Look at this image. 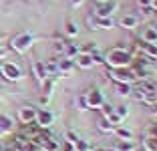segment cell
Segmentation results:
<instances>
[{
	"mask_svg": "<svg viewBox=\"0 0 157 151\" xmlns=\"http://www.w3.org/2000/svg\"><path fill=\"white\" fill-rule=\"evenodd\" d=\"M105 64L109 69H131L133 67V55H131V50L123 45H115L109 48L105 56Z\"/></svg>",
	"mask_w": 157,
	"mask_h": 151,
	"instance_id": "1",
	"label": "cell"
},
{
	"mask_svg": "<svg viewBox=\"0 0 157 151\" xmlns=\"http://www.w3.org/2000/svg\"><path fill=\"white\" fill-rule=\"evenodd\" d=\"M33 42H34L33 32H20V34H16V37L10 41V48L22 55V52H26V50L33 46Z\"/></svg>",
	"mask_w": 157,
	"mask_h": 151,
	"instance_id": "2",
	"label": "cell"
},
{
	"mask_svg": "<svg viewBox=\"0 0 157 151\" xmlns=\"http://www.w3.org/2000/svg\"><path fill=\"white\" fill-rule=\"evenodd\" d=\"M0 75L6 79V81H20L22 79V69H20L16 63H12V60H4V63H0Z\"/></svg>",
	"mask_w": 157,
	"mask_h": 151,
	"instance_id": "3",
	"label": "cell"
},
{
	"mask_svg": "<svg viewBox=\"0 0 157 151\" xmlns=\"http://www.w3.org/2000/svg\"><path fill=\"white\" fill-rule=\"evenodd\" d=\"M109 79L113 83H129V85H135L137 83V77H135L133 69H109Z\"/></svg>",
	"mask_w": 157,
	"mask_h": 151,
	"instance_id": "4",
	"label": "cell"
},
{
	"mask_svg": "<svg viewBox=\"0 0 157 151\" xmlns=\"http://www.w3.org/2000/svg\"><path fill=\"white\" fill-rule=\"evenodd\" d=\"M83 95H85V101H87V107L93 109V111H99L107 103V99H105V95H103L101 89H89V91L83 93Z\"/></svg>",
	"mask_w": 157,
	"mask_h": 151,
	"instance_id": "5",
	"label": "cell"
},
{
	"mask_svg": "<svg viewBox=\"0 0 157 151\" xmlns=\"http://www.w3.org/2000/svg\"><path fill=\"white\" fill-rule=\"evenodd\" d=\"M117 10V2L109 0V2H97L95 4V14L97 18H111V14Z\"/></svg>",
	"mask_w": 157,
	"mask_h": 151,
	"instance_id": "6",
	"label": "cell"
},
{
	"mask_svg": "<svg viewBox=\"0 0 157 151\" xmlns=\"http://www.w3.org/2000/svg\"><path fill=\"white\" fill-rule=\"evenodd\" d=\"M36 107H33V105H22L18 109V121L22 125H30V123H34V119H36Z\"/></svg>",
	"mask_w": 157,
	"mask_h": 151,
	"instance_id": "7",
	"label": "cell"
},
{
	"mask_svg": "<svg viewBox=\"0 0 157 151\" xmlns=\"http://www.w3.org/2000/svg\"><path fill=\"white\" fill-rule=\"evenodd\" d=\"M52 121H55V115L48 109H38L36 111V119H34V125L38 129H51Z\"/></svg>",
	"mask_w": 157,
	"mask_h": 151,
	"instance_id": "8",
	"label": "cell"
},
{
	"mask_svg": "<svg viewBox=\"0 0 157 151\" xmlns=\"http://www.w3.org/2000/svg\"><path fill=\"white\" fill-rule=\"evenodd\" d=\"M127 115H129V107H127V105H119V107H115V109H113V113L109 115L107 119L111 121V125L119 127V125L127 119Z\"/></svg>",
	"mask_w": 157,
	"mask_h": 151,
	"instance_id": "9",
	"label": "cell"
},
{
	"mask_svg": "<svg viewBox=\"0 0 157 151\" xmlns=\"http://www.w3.org/2000/svg\"><path fill=\"white\" fill-rule=\"evenodd\" d=\"M33 75H34V79H36L40 85L48 79V73H46L44 63H42V60H33Z\"/></svg>",
	"mask_w": 157,
	"mask_h": 151,
	"instance_id": "10",
	"label": "cell"
},
{
	"mask_svg": "<svg viewBox=\"0 0 157 151\" xmlns=\"http://www.w3.org/2000/svg\"><path fill=\"white\" fill-rule=\"evenodd\" d=\"M119 26L125 28V30H133V28L139 26V18L135 14H125V16L119 18Z\"/></svg>",
	"mask_w": 157,
	"mask_h": 151,
	"instance_id": "11",
	"label": "cell"
},
{
	"mask_svg": "<svg viewBox=\"0 0 157 151\" xmlns=\"http://www.w3.org/2000/svg\"><path fill=\"white\" fill-rule=\"evenodd\" d=\"M141 42L147 45H157V26H147L141 32Z\"/></svg>",
	"mask_w": 157,
	"mask_h": 151,
	"instance_id": "12",
	"label": "cell"
},
{
	"mask_svg": "<svg viewBox=\"0 0 157 151\" xmlns=\"http://www.w3.org/2000/svg\"><path fill=\"white\" fill-rule=\"evenodd\" d=\"M91 26H93V30H111L115 26V20L113 18H97L95 22L91 20Z\"/></svg>",
	"mask_w": 157,
	"mask_h": 151,
	"instance_id": "13",
	"label": "cell"
},
{
	"mask_svg": "<svg viewBox=\"0 0 157 151\" xmlns=\"http://www.w3.org/2000/svg\"><path fill=\"white\" fill-rule=\"evenodd\" d=\"M75 64L78 69H93L95 67V59H93V55H78L75 59Z\"/></svg>",
	"mask_w": 157,
	"mask_h": 151,
	"instance_id": "14",
	"label": "cell"
},
{
	"mask_svg": "<svg viewBox=\"0 0 157 151\" xmlns=\"http://www.w3.org/2000/svg\"><path fill=\"white\" fill-rule=\"evenodd\" d=\"M40 147H42V151H59V149H60V143L56 141L52 135H46V137L42 139Z\"/></svg>",
	"mask_w": 157,
	"mask_h": 151,
	"instance_id": "15",
	"label": "cell"
},
{
	"mask_svg": "<svg viewBox=\"0 0 157 151\" xmlns=\"http://www.w3.org/2000/svg\"><path fill=\"white\" fill-rule=\"evenodd\" d=\"M59 69H60V75H71L75 69H77V64H75V60L63 56V59L59 60Z\"/></svg>",
	"mask_w": 157,
	"mask_h": 151,
	"instance_id": "16",
	"label": "cell"
},
{
	"mask_svg": "<svg viewBox=\"0 0 157 151\" xmlns=\"http://www.w3.org/2000/svg\"><path fill=\"white\" fill-rule=\"evenodd\" d=\"M141 103H143V105H147V107L157 105V93H155V89L143 91V95H141Z\"/></svg>",
	"mask_w": 157,
	"mask_h": 151,
	"instance_id": "17",
	"label": "cell"
},
{
	"mask_svg": "<svg viewBox=\"0 0 157 151\" xmlns=\"http://www.w3.org/2000/svg\"><path fill=\"white\" fill-rule=\"evenodd\" d=\"M117 135V139H123V141H131V139L135 137V133L131 131V129L123 127V125H119V127H115V131H113Z\"/></svg>",
	"mask_w": 157,
	"mask_h": 151,
	"instance_id": "18",
	"label": "cell"
},
{
	"mask_svg": "<svg viewBox=\"0 0 157 151\" xmlns=\"http://www.w3.org/2000/svg\"><path fill=\"white\" fill-rule=\"evenodd\" d=\"M115 151H137L139 147H137V143L131 139V141H123V139H119V141L115 143Z\"/></svg>",
	"mask_w": 157,
	"mask_h": 151,
	"instance_id": "19",
	"label": "cell"
},
{
	"mask_svg": "<svg viewBox=\"0 0 157 151\" xmlns=\"http://www.w3.org/2000/svg\"><path fill=\"white\" fill-rule=\"evenodd\" d=\"M99 52V45L97 42H85L78 45V55H97Z\"/></svg>",
	"mask_w": 157,
	"mask_h": 151,
	"instance_id": "20",
	"label": "cell"
},
{
	"mask_svg": "<svg viewBox=\"0 0 157 151\" xmlns=\"http://www.w3.org/2000/svg\"><path fill=\"white\" fill-rule=\"evenodd\" d=\"M97 129L101 133H109V135H113V131H115V125H111V121L107 119V117H101V119L97 121Z\"/></svg>",
	"mask_w": 157,
	"mask_h": 151,
	"instance_id": "21",
	"label": "cell"
},
{
	"mask_svg": "<svg viewBox=\"0 0 157 151\" xmlns=\"http://www.w3.org/2000/svg\"><path fill=\"white\" fill-rule=\"evenodd\" d=\"M12 125H14L12 117L0 113V133H12Z\"/></svg>",
	"mask_w": 157,
	"mask_h": 151,
	"instance_id": "22",
	"label": "cell"
},
{
	"mask_svg": "<svg viewBox=\"0 0 157 151\" xmlns=\"http://www.w3.org/2000/svg\"><path fill=\"white\" fill-rule=\"evenodd\" d=\"M44 69L48 73V77H59L60 69H59V59H52V60H46L44 63Z\"/></svg>",
	"mask_w": 157,
	"mask_h": 151,
	"instance_id": "23",
	"label": "cell"
},
{
	"mask_svg": "<svg viewBox=\"0 0 157 151\" xmlns=\"http://www.w3.org/2000/svg\"><path fill=\"white\" fill-rule=\"evenodd\" d=\"M115 93L121 97H129L133 93V85H129V83H115Z\"/></svg>",
	"mask_w": 157,
	"mask_h": 151,
	"instance_id": "24",
	"label": "cell"
},
{
	"mask_svg": "<svg viewBox=\"0 0 157 151\" xmlns=\"http://www.w3.org/2000/svg\"><path fill=\"white\" fill-rule=\"evenodd\" d=\"M65 34L69 38L78 37V26H77V22H75V20H67V22H65Z\"/></svg>",
	"mask_w": 157,
	"mask_h": 151,
	"instance_id": "25",
	"label": "cell"
},
{
	"mask_svg": "<svg viewBox=\"0 0 157 151\" xmlns=\"http://www.w3.org/2000/svg\"><path fill=\"white\" fill-rule=\"evenodd\" d=\"M63 56L65 59H71V60H75L78 56V46L77 45H71V42H67V46H65V52H63Z\"/></svg>",
	"mask_w": 157,
	"mask_h": 151,
	"instance_id": "26",
	"label": "cell"
},
{
	"mask_svg": "<svg viewBox=\"0 0 157 151\" xmlns=\"http://www.w3.org/2000/svg\"><path fill=\"white\" fill-rule=\"evenodd\" d=\"M143 149L145 151H157V135H147L143 139Z\"/></svg>",
	"mask_w": 157,
	"mask_h": 151,
	"instance_id": "27",
	"label": "cell"
},
{
	"mask_svg": "<svg viewBox=\"0 0 157 151\" xmlns=\"http://www.w3.org/2000/svg\"><path fill=\"white\" fill-rule=\"evenodd\" d=\"M73 145H75V151H87L89 147H91V145H89V141H85V139H77Z\"/></svg>",
	"mask_w": 157,
	"mask_h": 151,
	"instance_id": "28",
	"label": "cell"
},
{
	"mask_svg": "<svg viewBox=\"0 0 157 151\" xmlns=\"http://www.w3.org/2000/svg\"><path fill=\"white\" fill-rule=\"evenodd\" d=\"M65 46H67V42L65 41H56L55 42V46H52V50H55V55H60V56H63V52H65Z\"/></svg>",
	"mask_w": 157,
	"mask_h": 151,
	"instance_id": "29",
	"label": "cell"
},
{
	"mask_svg": "<svg viewBox=\"0 0 157 151\" xmlns=\"http://www.w3.org/2000/svg\"><path fill=\"white\" fill-rule=\"evenodd\" d=\"M77 139H78V135H77L75 131H71V129H69V131L65 133V141H69V143H75Z\"/></svg>",
	"mask_w": 157,
	"mask_h": 151,
	"instance_id": "30",
	"label": "cell"
},
{
	"mask_svg": "<svg viewBox=\"0 0 157 151\" xmlns=\"http://www.w3.org/2000/svg\"><path fill=\"white\" fill-rule=\"evenodd\" d=\"M113 109H115L113 105H109V103H105V105L101 107V111H103V117H109V115L113 113Z\"/></svg>",
	"mask_w": 157,
	"mask_h": 151,
	"instance_id": "31",
	"label": "cell"
},
{
	"mask_svg": "<svg viewBox=\"0 0 157 151\" xmlns=\"http://www.w3.org/2000/svg\"><path fill=\"white\" fill-rule=\"evenodd\" d=\"M77 103H78V107H81V109L78 111H89V107H87V101H85V95H81L77 99Z\"/></svg>",
	"mask_w": 157,
	"mask_h": 151,
	"instance_id": "32",
	"label": "cell"
},
{
	"mask_svg": "<svg viewBox=\"0 0 157 151\" xmlns=\"http://www.w3.org/2000/svg\"><path fill=\"white\" fill-rule=\"evenodd\" d=\"M59 151H75V145H73V143H69V141H63Z\"/></svg>",
	"mask_w": 157,
	"mask_h": 151,
	"instance_id": "33",
	"label": "cell"
},
{
	"mask_svg": "<svg viewBox=\"0 0 157 151\" xmlns=\"http://www.w3.org/2000/svg\"><path fill=\"white\" fill-rule=\"evenodd\" d=\"M8 55V50L4 48V46H0V60H4V56Z\"/></svg>",
	"mask_w": 157,
	"mask_h": 151,
	"instance_id": "34",
	"label": "cell"
},
{
	"mask_svg": "<svg viewBox=\"0 0 157 151\" xmlns=\"http://www.w3.org/2000/svg\"><path fill=\"white\" fill-rule=\"evenodd\" d=\"M139 4L141 6H151V0H139Z\"/></svg>",
	"mask_w": 157,
	"mask_h": 151,
	"instance_id": "35",
	"label": "cell"
},
{
	"mask_svg": "<svg viewBox=\"0 0 157 151\" xmlns=\"http://www.w3.org/2000/svg\"><path fill=\"white\" fill-rule=\"evenodd\" d=\"M71 4H73V6H81V4H83V0H71Z\"/></svg>",
	"mask_w": 157,
	"mask_h": 151,
	"instance_id": "36",
	"label": "cell"
},
{
	"mask_svg": "<svg viewBox=\"0 0 157 151\" xmlns=\"http://www.w3.org/2000/svg\"><path fill=\"white\" fill-rule=\"evenodd\" d=\"M151 8H153V10L157 12V0H151Z\"/></svg>",
	"mask_w": 157,
	"mask_h": 151,
	"instance_id": "37",
	"label": "cell"
},
{
	"mask_svg": "<svg viewBox=\"0 0 157 151\" xmlns=\"http://www.w3.org/2000/svg\"><path fill=\"white\" fill-rule=\"evenodd\" d=\"M0 151H6V147H4V143L0 141Z\"/></svg>",
	"mask_w": 157,
	"mask_h": 151,
	"instance_id": "38",
	"label": "cell"
},
{
	"mask_svg": "<svg viewBox=\"0 0 157 151\" xmlns=\"http://www.w3.org/2000/svg\"><path fill=\"white\" fill-rule=\"evenodd\" d=\"M97 2H109V0H97Z\"/></svg>",
	"mask_w": 157,
	"mask_h": 151,
	"instance_id": "39",
	"label": "cell"
},
{
	"mask_svg": "<svg viewBox=\"0 0 157 151\" xmlns=\"http://www.w3.org/2000/svg\"><path fill=\"white\" fill-rule=\"evenodd\" d=\"M87 151H95V149H91V147H89V149H87Z\"/></svg>",
	"mask_w": 157,
	"mask_h": 151,
	"instance_id": "40",
	"label": "cell"
},
{
	"mask_svg": "<svg viewBox=\"0 0 157 151\" xmlns=\"http://www.w3.org/2000/svg\"><path fill=\"white\" fill-rule=\"evenodd\" d=\"M155 135H157V125H155Z\"/></svg>",
	"mask_w": 157,
	"mask_h": 151,
	"instance_id": "41",
	"label": "cell"
},
{
	"mask_svg": "<svg viewBox=\"0 0 157 151\" xmlns=\"http://www.w3.org/2000/svg\"><path fill=\"white\" fill-rule=\"evenodd\" d=\"M137 151H139V149H137Z\"/></svg>",
	"mask_w": 157,
	"mask_h": 151,
	"instance_id": "42",
	"label": "cell"
},
{
	"mask_svg": "<svg viewBox=\"0 0 157 151\" xmlns=\"http://www.w3.org/2000/svg\"><path fill=\"white\" fill-rule=\"evenodd\" d=\"M155 60H157V59H155Z\"/></svg>",
	"mask_w": 157,
	"mask_h": 151,
	"instance_id": "43",
	"label": "cell"
}]
</instances>
